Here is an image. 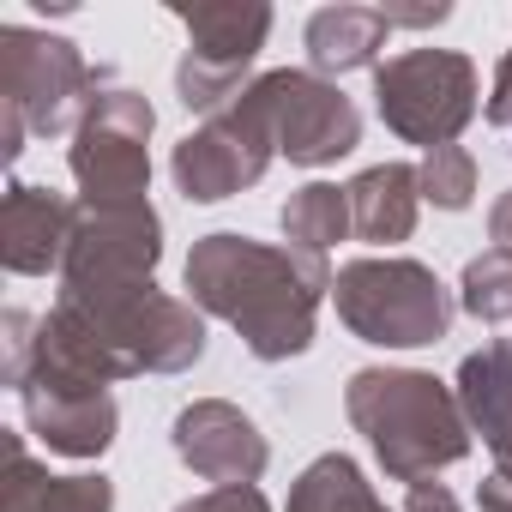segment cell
Listing matches in <instances>:
<instances>
[{
    "label": "cell",
    "mask_w": 512,
    "mask_h": 512,
    "mask_svg": "<svg viewBox=\"0 0 512 512\" xmlns=\"http://www.w3.org/2000/svg\"><path fill=\"white\" fill-rule=\"evenodd\" d=\"M332 278L338 272L320 253H302L290 241H253L235 229H211L187 253V302L235 326V338L260 362H290L314 350Z\"/></svg>",
    "instance_id": "obj_1"
},
{
    "label": "cell",
    "mask_w": 512,
    "mask_h": 512,
    "mask_svg": "<svg viewBox=\"0 0 512 512\" xmlns=\"http://www.w3.org/2000/svg\"><path fill=\"white\" fill-rule=\"evenodd\" d=\"M199 356H205L199 308L145 284L121 302H55L37 326L31 362L115 386L133 374H187Z\"/></svg>",
    "instance_id": "obj_2"
},
{
    "label": "cell",
    "mask_w": 512,
    "mask_h": 512,
    "mask_svg": "<svg viewBox=\"0 0 512 512\" xmlns=\"http://www.w3.org/2000/svg\"><path fill=\"white\" fill-rule=\"evenodd\" d=\"M344 416L374 446L392 482L422 488L458 458H470V422L458 386L422 368H356L344 386Z\"/></svg>",
    "instance_id": "obj_3"
},
{
    "label": "cell",
    "mask_w": 512,
    "mask_h": 512,
    "mask_svg": "<svg viewBox=\"0 0 512 512\" xmlns=\"http://www.w3.org/2000/svg\"><path fill=\"white\" fill-rule=\"evenodd\" d=\"M332 302H338V320L350 326V338H362L374 350L440 344L458 314V302L434 278V266L404 260V253H368V260L338 266Z\"/></svg>",
    "instance_id": "obj_4"
},
{
    "label": "cell",
    "mask_w": 512,
    "mask_h": 512,
    "mask_svg": "<svg viewBox=\"0 0 512 512\" xmlns=\"http://www.w3.org/2000/svg\"><path fill=\"white\" fill-rule=\"evenodd\" d=\"M476 61L458 49H404L392 61L374 67V109L386 121V133H398L404 145L440 151L458 145V133L476 121Z\"/></svg>",
    "instance_id": "obj_5"
},
{
    "label": "cell",
    "mask_w": 512,
    "mask_h": 512,
    "mask_svg": "<svg viewBox=\"0 0 512 512\" xmlns=\"http://www.w3.org/2000/svg\"><path fill=\"white\" fill-rule=\"evenodd\" d=\"M151 133L157 109L127 85H103L67 145L79 205H139L151 193Z\"/></svg>",
    "instance_id": "obj_6"
},
{
    "label": "cell",
    "mask_w": 512,
    "mask_h": 512,
    "mask_svg": "<svg viewBox=\"0 0 512 512\" xmlns=\"http://www.w3.org/2000/svg\"><path fill=\"white\" fill-rule=\"evenodd\" d=\"M103 85L109 73L91 67L79 43L31 25H0V103H13L37 139L73 133Z\"/></svg>",
    "instance_id": "obj_7"
},
{
    "label": "cell",
    "mask_w": 512,
    "mask_h": 512,
    "mask_svg": "<svg viewBox=\"0 0 512 512\" xmlns=\"http://www.w3.org/2000/svg\"><path fill=\"white\" fill-rule=\"evenodd\" d=\"M157 260H163V217L151 211V199L79 205V229L67 247L55 302H121L157 284Z\"/></svg>",
    "instance_id": "obj_8"
},
{
    "label": "cell",
    "mask_w": 512,
    "mask_h": 512,
    "mask_svg": "<svg viewBox=\"0 0 512 512\" xmlns=\"http://www.w3.org/2000/svg\"><path fill=\"white\" fill-rule=\"evenodd\" d=\"M187 25V55L175 67V97L193 115L229 109L253 79L266 37H272V7L266 0H199V7H175Z\"/></svg>",
    "instance_id": "obj_9"
},
{
    "label": "cell",
    "mask_w": 512,
    "mask_h": 512,
    "mask_svg": "<svg viewBox=\"0 0 512 512\" xmlns=\"http://www.w3.org/2000/svg\"><path fill=\"white\" fill-rule=\"evenodd\" d=\"M278 157V127H272V103L253 79L229 109L205 115L169 157V175L175 187L193 199V205H217V199H235L241 187H253Z\"/></svg>",
    "instance_id": "obj_10"
},
{
    "label": "cell",
    "mask_w": 512,
    "mask_h": 512,
    "mask_svg": "<svg viewBox=\"0 0 512 512\" xmlns=\"http://www.w3.org/2000/svg\"><path fill=\"white\" fill-rule=\"evenodd\" d=\"M260 91L272 103L278 157H290L302 169H326L362 145V109L332 79H320L308 67H278V73H260Z\"/></svg>",
    "instance_id": "obj_11"
},
{
    "label": "cell",
    "mask_w": 512,
    "mask_h": 512,
    "mask_svg": "<svg viewBox=\"0 0 512 512\" xmlns=\"http://www.w3.org/2000/svg\"><path fill=\"white\" fill-rule=\"evenodd\" d=\"M19 404H25L31 434L49 452H61V458H103L115 446L121 410H115V392L103 380H85V374L31 362V374L19 386Z\"/></svg>",
    "instance_id": "obj_12"
},
{
    "label": "cell",
    "mask_w": 512,
    "mask_h": 512,
    "mask_svg": "<svg viewBox=\"0 0 512 512\" xmlns=\"http://www.w3.org/2000/svg\"><path fill=\"white\" fill-rule=\"evenodd\" d=\"M169 446L199 482H217V488H253L272 464V446H266L260 422L229 398H193L175 416Z\"/></svg>",
    "instance_id": "obj_13"
},
{
    "label": "cell",
    "mask_w": 512,
    "mask_h": 512,
    "mask_svg": "<svg viewBox=\"0 0 512 512\" xmlns=\"http://www.w3.org/2000/svg\"><path fill=\"white\" fill-rule=\"evenodd\" d=\"M79 229V205L55 187L13 181L0 199V266L13 278H49L67 266V247Z\"/></svg>",
    "instance_id": "obj_14"
},
{
    "label": "cell",
    "mask_w": 512,
    "mask_h": 512,
    "mask_svg": "<svg viewBox=\"0 0 512 512\" xmlns=\"http://www.w3.org/2000/svg\"><path fill=\"white\" fill-rule=\"evenodd\" d=\"M458 404L470 434H482L494 476L512 482V344H482L458 362Z\"/></svg>",
    "instance_id": "obj_15"
},
{
    "label": "cell",
    "mask_w": 512,
    "mask_h": 512,
    "mask_svg": "<svg viewBox=\"0 0 512 512\" xmlns=\"http://www.w3.org/2000/svg\"><path fill=\"white\" fill-rule=\"evenodd\" d=\"M0 512H115V482L109 476H49V464L31 458L25 434H7Z\"/></svg>",
    "instance_id": "obj_16"
},
{
    "label": "cell",
    "mask_w": 512,
    "mask_h": 512,
    "mask_svg": "<svg viewBox=\"0 0 512 512\" xmlns=\"http://www.w3.org/2000/svg\"><path fill=\"white\" fill-rule=\"evenodd\" d=\"M392 25L380 7H356V0H344V7H320L302 31L308 43V73L320 79H344V73H362V67H380V49H386Z\"/></svg>",
    "instance_id": "obj_17"
},
{
    "label": "cell",
    "mask_w": 512,
    "mask_h": 512,
    "mask_svg": "<svg viewBox=\"0 0 512 512\" xmlns=\"http://www.w3.org/2000/svg\"><path fill=\"white\" fill-rule=\"evenodd\" d=\"M416 211H422L416 163H374V169H362L350 181V223H356V241H368V247L410 241Z\"/></svg>",
    "instance_id": "obj_18"
},
{
    "label": "cell",
    "mask_w": 512,
    "mask_h": 512,
    "mask_svg": "<svg viewBox=\"0 0 512 512\" xmlns=\"http://www.w3.org/2000/svg\"><path fill=\"white\" fill-rule=\"evenodd\" d=\"M278 223H284V241H290V247L320 253V260H326L338 241H350V235H356V223H350V187L308 181V187H296V193L284 199Z\"/></svg>",
    "instance_id": "obj_19"
},
{
    "label": "cell",
    "mask_w": 512,
    "mask_h": 512,
    "mask_svg": "<svg viewBox=\"0 0 512 512\" xmlns=\"http://www.w3.org/2000/svg\"><path fill=\"white\" fill-rule=\"evenodd\" d=\"M290 512H386V500L374 494V482L362 476L350 452H326L296 476Z\"/></svg>",
    "instance_id": "obj_20"
},
{
    "label": "cell",
    "mask_w": 512,
    "mask_h": 512,
    "mask_svg": "<svg viewBox=\"0 0 512 512\" xmlns=\"http://www.w3.org/2000/svg\"><path fill=\"white\" fill-rule=\"evenodd\" d=\"M458 308L482 326H506L512 320V253L506 247H488L464 266L458 278Z\"/></svg>",
    "instance_id": "obj_21"
},
{
    "label": "cell",
    "mask_w": 512,
    "mask_h": 512,
    "mask_svg": "<svg viewBox=\"0 0 512 512\" xmlns=\"http://www.w3.org/2000/svg\"><path fill=\"white\" fill-rule=\"evenodd\" d=\"M416 181H422V199L440 205V211H464L476 199V157L464 145H440L416 163Z\"/></svg>",
    "instance_id": "obj_22"
},
{
    "label": "cell",
    "mask_w": 512,
    "mask_h": 512,
    "mask_svg": "<svg viewBox=\"0 0 512 512\" xmlns=\"http://www.w3.org/2000/svg\"><path fill=\"white\" fill-rule=\"evenodd\" d=\"M37 326H43V320H31L25 308H7V314H0V332H7V362H0V380H7L13 392H19V386H25V374H31Z\"/></svg>",
    "instance_id": "obj_23"
},
{
    "label": "cell",
    "mask_w": 512,
    "mask_h": 512,
    "mask_svg": "<svg viewBox=\"0 0 512 512\" xmlns=\"http://www.w3.org/2000/svg\"><path fill=\"white\" fill-rule=\"evenodd\" d=\"M175 512H272V500L260 488H205V494L181 500Z\"/></svg>",
    "instance_id": "obj_24"
},
{
    "label": "cell",
    "mask_w": 512,
    "mask_h": 512,
    "mask_svg": "<svg viewBox=\"0 0 512 512\" xmlns=\"http://www.w3.org/2000/svg\"><path fill=\"white\" fill-rule=\"evenodd\" d=\"M488 127H500V133L512 139V49L500 55L494 85H488Z\"/></svg>",
    "instance_id": "obj_25"
},
{
    "label": "cell",
    "mask_w": 512,
    "mask_h": 512,
    "mask_svg": "<svg viewBox=\"0 0 512 512\" xmlns=\"http://www.w3.org/2000/svg\"><path fill=\"white\" fill-rule=\"evenodd\" d=\"M25 139H31V127H25V115L13 109V103H0V163H19V151H25Z\"/></svg>",
    "instance_id": "obj_26"
},
{
    "label": "cell",
    "mask_w": 512,
    "mask_h": 512,
    "mask_svg": "<svg viewBox=\"0 0 512 512\" xmlns=\"http://www.w3.org/2000/svg\"><path fill=\"white\" fill-rule=\"evenodd\" d=\"M398 512H464V506H458L440 482H422V488H410V500H404Z\"/></svg>",
    "instance_id": "obj_27"
},
{
    "label": "cell",
    "mask_w": 512,
    "mask_h": 512,
    "mask_svg": "<svg viewBox=\"0 0 512 512\" xmlns=\"http://www.w3.org/2000/svg\"><path fill=\"white\" fill-rule=\"evenodd\" d=\"M488 235H494V247H506V253H512V187L494 199V211H488Z\"/></svg>",
    "instance_id": "obj_28"
}]
</instances>
